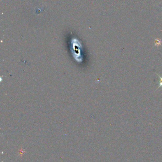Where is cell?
I'll return each mask as SVG.
<instances>
[{"mask_svg":"<svg viewBox=\"0 0 162 162\" xmlns=\"http://www.w3.org/2000/svg\"><path fill=\"white\" fill-rule=\"evenodd\" d=\"M162 42V41L160 40L159 39L157 38V39H155V46H156V47H159L161 45Z\"/></svg>","mask_w":162,"mask_h":162,"instance_id":"obj_1","label":"cell"},{"mask_svg":"<svg viewBox=\"0 0 162 162\" xmlns=\"http://www.w3.org/2000/svg\"><path fill=\"white\" fill-rule=\"evenodd\" d=\"M156 74L157 76H158V77H159V78L160 79V81L159 86L158 87V88H157V89H156V90H155V91H156L157 90V89H159L160 87H161V86H162V77H161V76H160L159 74H158V73H156Z\"/></svg>","mask_w":162,"mask_h":162,"instance_id":"obj_2","label":"cell"}]
</instances>
